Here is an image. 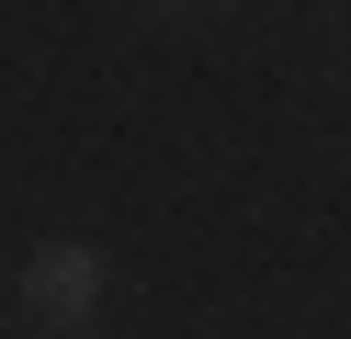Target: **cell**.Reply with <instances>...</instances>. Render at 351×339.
<instances>
[{
    "label": "cell",
    "mask_w": 351,
    "mask_h": 339,
    "mask_svg": "<svg viewBox=\"0 0 351 339\" xmlns=\"http://www.w3.org/2000/svg\"><path fill=\"white\" fill-rule=\"evenodd\" d=\"M23 305L57 316V328L91 316V305H102V249H91V238H46V249L23 260Z\"/></svg>",
    "instance_id": "1"
}]
</instances>
